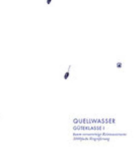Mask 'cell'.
I'll use <instances>...</instances> for the list:
<instances>
[{
  "label": "cell",
  "mask_w": 137,
  "mask_h": 147,
  "mask_svg": "<svg viewBox=\"0 0 137 147\" xmlns=\"http://www.w3.org/2000/svg\"><path fill=\"white\" fill-rule=\"evenodd\" d=\"M69 74H70V67L67 69V71H66V73H65V75H64V77H63V79L64 80H67L68 79V77H69Z\"/></svg>",
  "instance_id": "cell-1"
},
{
  "label": "cell",
  "mask_w": 137,
  "mask_h": 147,
  "mask_svg": "<svg viewBox=\"0 0 137 147\" xmlns=\"http://www.w3.org/2000/svg\"><path fill=\"white\" fill-rule=\"evenodd\" d=\"M117 67H118V69H120V67H122V62H120V61L117 62Z\"/></svg>",
  "instance_id": "cell-2"
},
{
  "label": "cell",
  "mask_w": 137,
  "mask_h": 147,
  "mask_svg": "<svg viewBox=\"0 0 137 147\" xmlns=\"http://www.w3.org/2000/svg\"><path fill=\"white\" fill-rule=\"evenodd\" d=\"M51 1H52V0H47V4H50Z\"/></svg>",
  "instance_id": "cell-3"
}]
</instances>
